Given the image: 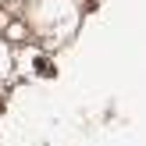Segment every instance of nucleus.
I'll return each mask as SVG.
<instances>
[{
	"mask_svg": "<svg viewBox=\"0 0 146 146\" xmlns=\"http://www.w3.org/2000/svg\"><path fill=\"white\" fill-rule=\"evenodd\" d=\"M36 71H39V75H54V64H50L46 57H39V61H36Z\"/></svg>",
	"mask_w": 146,
	"mask_h": 146,
	"instance_id": "nucleus-1",
	"label": "nucleus"
}]
</instances>
